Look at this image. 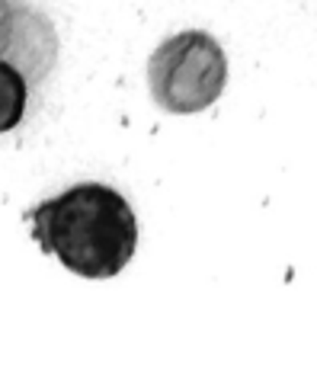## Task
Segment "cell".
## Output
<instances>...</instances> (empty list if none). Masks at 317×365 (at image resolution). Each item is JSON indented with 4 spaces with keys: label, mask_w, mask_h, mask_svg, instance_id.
Masks as SVG:
<instances>
[{
    "label": "cell",
    "mask_w": 317,
    "mask_h": 365,
    "mask_svg": "<svg viewBox=\"0 0 317 365\" xmlns=\"http://www.w3.org/2000/svg\"><path fill=\"white\" fill-rule=\"evenodd\" d=\"M32 237L64 269L83 279H113L138 247V218L125 195L103 182H80L45 199L29 215Z\"/></svg>",
    "instance_id": "1"
},
{
    "label": "cell",
    "mask_w": 317,
    "mask_h": 365,
    "mask_svg": "<svg viewBox=\"0 0 317 365\" xmlns=\"http://www.w3.org/2000/svg\"><path fill=\"white\" fill-rule=\"evenodd\" d=\"M228 81V58L222 45L199 29H186L157 45L147 61V83L160 109L192 115L209 109Z\"/></svg>",
    "instance_id": "2"
},
{
    "label": "cell",
    "mask_w": 317,
    "mask_h": 365,
    "mask_svg": "<svg viewBox=\"0 0 317 365\" xmlns=\"http://www.w3.org/2000/svg\"><path fill=\"white\" fill-rule=\"evenodd\" d=\"M58 58V38L51 23L36 10L13 6L10 26H6L4 45H0V61L16 68L26 83L45 81Z\"/></svg>",
    "instance_id": "3"
},
{
    "label": "cell",
    "mask_w": 317,
    "mask_h": 365,
    "mask_svg": "<svg viewBox=\"0 0 317 365\" xmlns=\"http://www.w3.org/2000/svg\"><path fill=\"white\" fill-rule=\"evenodd\" d=\"M26 100H29V83L16 68L0 61V135L23 122Z\"/></svg>",
    "instance_id": "4"
},
{
    "label": "cell",
    "mask_w": 317,
    "mask_h": 365,
    "mask_svg": "<svg viewBox=\"0 0 317 365\" xmlns=\"http://www.w3.org/2000/svg\"><path fill=\"white\" fill-rule=\"evenodd\" d=\"M10 16H13V4H10V0H0V45H4V36H6V26H10Z\"/></svg>",
    "instance_id": "5"
}]
</instances>
